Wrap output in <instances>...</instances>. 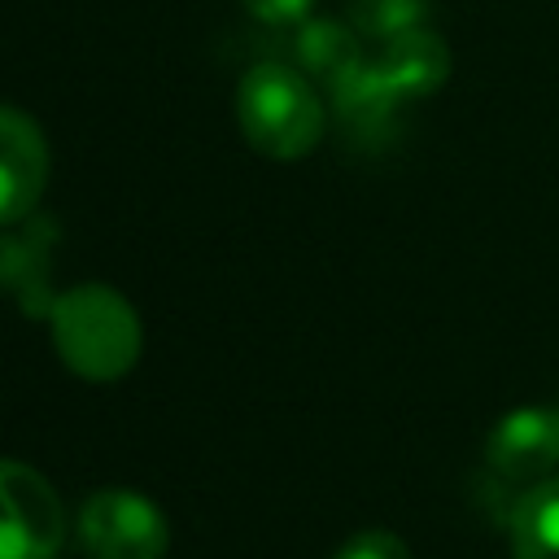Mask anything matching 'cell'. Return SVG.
Wrapping results in <instances>:
<instances>
[{
    "instance_id": "cell-1",
    "label": "cell",
    "mask_w": 559,
    "mask_h": 559,
    "mask_svg": "<svg viewBox=\"0 0 559 559\" xmlns=\"http://www.w3.org/2000/svg\"><path fill=\"white\" fill-rule=\"evenodd\" d=\"M52 345L74 376L109 384L135 367L144 332L122 293L79 284L52 301Z\"/></svg>"
},
{
    "instance_id": "cell-2",
    "label": "cell",
    "mask_w": 559,
    "mask_h": 559,
    "mask_svg": "<svg viewBox=\"0 0 559 559\" xmlns=\"http://www.w3.org/2000/svg\"><path fill=\"white\" fill-rule=\"evenodd\" d=\"M236 122L262 157H306L323 135V105L306 74L262 61L236 83Z\"/></svg>"
},
{
    "instance_id": "cell-3",
    "label": "cell",
    "mask_w": 559,
    "mask_h": 559,
    "mask_svg": "<svg viewBox=\"0 0 559 559\" xmlns=\"http://www.w3.org/2000/svg\"><path fill=\"white\" fill-rule=\"evenodd\" d=\"M79 546L92 559H162L170 524L153 498L135 489H100L79 511Z\"/></svg>"
},
{
    "instance_id": "cell-4",
    "label": "cell",
    "mask_w": 559,
    "mask_h": 559,
    "mask_svg": "<svg viewBox=\"0 0 559 559\" xmlns=\"http://www.w3.org/2000/svg\"><path fill=\"white\" fill-rule=\"evenodd\" d=\"M66 511L52 485L13 459H0V559H57Z\"/></svg>"
},
{
    "instance_id": "cell-5",
    "label": "cell",
    "mask_w": 559,
    "mask_h": 559,
    "mask_svg": "<svg viewBox=\"0 0 559 559\" xmlns=\"http://www.w3.org/2000/svg\"><path fill=\"white\" fill-rule=\"evenodd\" d=\"M485 463L502 480H546L559 467V411L555 406H520L507 411L489 441H485Z\"/></svg>"
},
{
    "instance_id": "cell-6",
    "label": "cell",
    "mask_w": 559,
    "mask_h": 559,
    "mask_svg": "<svg viewBox=\"0 0 559 559\" xmlns=\"http://www.w3.org/2000/svg\"><path fill=\"white\" fill-rule=\"evenodd\" d=\"M48 183V148L39 127L0 105V223H22Z\"/></svg>"
},
{
    "instance_id": "cell-7",
    "label": "cell",
    "mask_w": 559,
    "mask_h": 559,
    "mask_svg": "<svg viewBox=\"0 0 559 559\" xmlns=\"http://www.w3.org/2000/svg\"><path fill=\"white\" fill-rule=\"evenodd\" d=\"M384 87L397 96V100H411V96H428L445 83L450 74V48L441 44V35L415 26V31H402L384 44L380 61H376Z\"/></svg>"
},
{
    "instance_id": "cell-8",
    "label": "cell",
    "mask_w": 559,
    "mask_h": 559,
    "mask_svg": "<svg viewBox=\"0 0 559 559\" xmlns=\"http://www.w3.org/2000/svg\"><path fill=\"white\" fill-rule=\"evenodd\" d=\"M511 559H559V476H546L511 507Z\"/></svg>"
},
{
    "instance_id": "cell-9",
    "label": "cell",
    "mask_w": 559,
    "mask_h": 559,
    "mask_svg": "<svg viewBox=\"0 0 559 559\" xmlns=\"http://www.w3.org/2000/svg\"><path fill=\"white\" fill-rule=\"evenodd\" d=\"M297 57H301L306 70H314L328 83H341L354 66H362L354 35L345 26H336V22H310L301 31V39H297Z\"/></svg>"
},
{
    "instance_id": "cell-10",
    "label": "cell",
    "mask_w": 559,
    "mask_h": 559,
    "mask_svg": "<svg viewBox=\"0 0 559 559\" xmlns=\"http://www.w3.org/2000/svg\"><path fill=\"white\" fill-rule=\"evenodd\" d=\"M354 17H358V31H362V35H376V39L389 44L393 35L419 26L424 0H358Z\"/></svg>"
},
{
    "instance_id": "cell-11",
    "label": "cell",
    "mask_w": 559,
    "mask_h": 559,
    "mask_svg": "<svg viewBox=\"0 0 559 559\" xmlns=\"http://www.w3.org/2000/svg\"><path fill=\"white\" fill-rule=\"evenodd\" d=\"M332 559H411L406 542L389 528H367V533H354Z\"/></svg>"
},
{
    "instance_id": "cell-12",
    "label": "cell",
    "mask_w": 559,
    "mask_h": 559,
    "mask_svg": "<svg viewBox=\"0 0 559 559\" xmlns=\"http://www.w3.org/2000/svg\"><path fill=\"white\" fill-rule=\"evenodd\" d=\"M245 9H249L253 17L280 26V22H297V17H306L310 0H245Z\"/></svg>"
}]
</instances>
